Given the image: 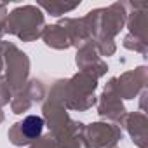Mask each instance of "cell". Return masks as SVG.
Instances as JSON below:
<instances>
[{"instance_id":"cell-1","label":"cell","mask_w":148,"mask_h":148,"mask_svg":"<svg viewBox=\"0 0 148 148\" xmlns=\"http://www.w3.org/2000/svg\"><path fill=\"white\" fill-rule=\"evenodd\" d=\"M21 132L28 138V139H35L42 134L44 131V119L42 117H37V115H30L26 117L21 124Z\"/></svg>"}]
</instances>
